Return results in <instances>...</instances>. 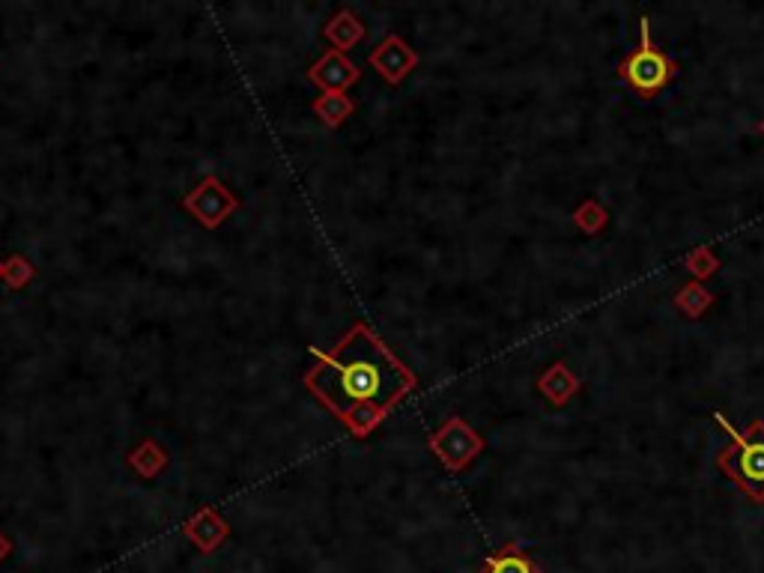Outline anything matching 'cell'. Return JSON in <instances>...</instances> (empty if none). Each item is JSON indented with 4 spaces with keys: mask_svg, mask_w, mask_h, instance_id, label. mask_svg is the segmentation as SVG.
<instances>
[{
    "mask_svg": "<svg viewBox=\"0 0 764 573\" xmlns=\"http://www.w3.org/2000/svg\"><path fill=\"white\" fill-rule=\"evenodd\" d=\"M314 356L317 365L305 374V385L341 421L365 403L391 409L415 388V374L368 323H356L329 353L314 350Z\"/></svg>",
    "mask_w": 764,
    "mask_h": 573,
    "instance_id": "cell-1",
    "label": "cell"
},
{
    "mask_svg": "<svg viewBox=\"0 0 764 573\" xmlns=\"http://www.w3.org/2000/svg\"><path fill=\"white\" fill-rule=\"evenodd\" d=\"M714 421L732 436V445L717 454V466L753 505H764V421H753L747 430H738L723 412Z\"/></svg>",
    "mask_w": 764,
    "mask_h": 573,
    "instance_id": "cell-2",
    "label": "cell"
},
{
    "mask_svg": "<svg viewBox=\"0 0 764 573\" xmlns=\"http://www.w3.org/2000/svg\"><path fill=\"white\" fill-rule=\"evenodd\" d=\"M678 60H672L663 48L654 45L651 39V21L642 18L639 21V45L618 63V78L636 90L639 96L651 99L657 96L663 87H669V81L678 75Z\"/></svg>",
    "mask_w": 764,
    "mask_h": 573,
    "instance_id": "cell-3",
    "label": "cell"
},
{
    "mask_svg": "<svg viewBox=\"0 0 764 573\" xmlns=\"http://www.w3.org/2000/svg\"><path fill=\"white\" fill-rule=\"evenodd\" d=\"M427 445L448 472H463L484 454V436L460 415H451L439 430H433Z\"/></svg>",
    "mask_w": 764,
    "mask_h": 573,
    "instance_id": "cell-4",
    "label": "cell"
},
{
    "mask_svg": "<svg viewBox=\"0 0 764 573\" xmlns=\"http://www.w3.org/2000/svg\"><path fill=\"white\" fill-rule=\"evenodd\" d=\"M239 206H242L239 197L227 189L218 177H203V180L183 197V209L189 212L200 227H206V230H218Z\"/></svg>",
    "mask_w": 764,
    "mask_h": 573,
    "instance_id": "cell-5",
    "label": "cell"
},
{
    "mask_svg": "<svg viewBox=\"0 0 764 573\" xmlns=\"http://www.w3.org/2000/svg\"><path fill=\"white\" fill-rule=\"evenodd\" d=\"M368 63L377 69V75H380L385 84L397 87V84H403L406 75L418 66V54H415V48H409L400 36L391 33V36H385L380 45L371 51Z\"/></svg>",
    "mask_w": 764,
    "mask_h": 573,
    "instance_id": "cell-6",
    "label": "cell"
},
{
    "mask_svg": "<svg viewBox=\"0 0 764 573\" xmlns=\"http://www.w3.org/2000/svg\"><path fill=\"white\" fill-rule=\"evenodd\" d=\"M359 78H362L359 66L341 51H326L308 69V81L314 87H320L323 93H347V87H353Z\"/></svg>",
    "mask_w": 764,
    "mask_h": 573,
    "instance_id": "cell-7",
    "label": "cell"
},
{
    "mask_svg": "<svg viewBox=\"0 0 764 573\" xmlns=\"http://www.w3.org/2000/svg\"><path fill=\"white\" fill-rule=\"evenodd\" d=\"M183 532L200 553H215L221 547V541L230 535V526L215 508H200L194 517L186 520Z\"/></svg>",
    "mask_w": 764,
    "mask_h": 573,
    "instance_id": "cell-8",
    "label": "cell"
},
{
    "mask_svg": "<svg viewBox=\"0 0 764 573\" xmlns=\"http://www.w3.org/2000/svg\"><path fill=\"white\" fill-rule=\"evenodd\" d=\"M579 388H582V385H579V377L573 374L565 362L550 365V368L541 374V380H538V391H541L553 406H568L573 397L579 394Z\"/></svg>",
    "mask_w": 764,
    "mask_h": 573,
    "instance_id": "cell-9",
    "label": "cell"
},
{
    "mask_svg": "<svg viewBox=\"0 0 764 573\" xmlns=\"http://www.w3.org/2000/svg\"><path fill=\"white\" fill-rule=\"evenodd\" d=\"M323 33H326L332 51L347 54L350 48H356V45L365 39V24H362V18H359L353 9H338V12L329 18V24H326Z\"/></svg>",
    "mask_w": 764,
    "mask_h": 573,
    "instance_id": "cell-10",
    "label": "cell"
},
{
    "mask_svg": "<svg viewBox=\"0 0 764 573\" xmlns=\"http://www.w3.org/2000/svg\"><path fill=\"white\" fill-rule=\"evenodd\" d=\"M126 463H129V469H132L138 478L150 481V478H159V475L168 469L171 454L165 451L162 442H156V439H141V442L129 451Z\"/></svg>",
    "mask_w": 764,
    "mask_h": 573,
    "instance_id": "cell-11",
    "label": "cell"
},
{
    "mask_svg": "<svg viewBox=\"0 0 764 573\" xmlns=\"http://www.w3.org/2000/svg\"><path fill=\"white\" fill-rule=\"evenodd\" d=\"M311 111L317 114V120L329 129H338L347 117H353L356 111V102L347 96V93H320L314 102H311Z\"/></svg>",
    "mask_w": 764,
    "mask_h": 573,
    "instance_id": "cell-12",
    "label": "cell"
},
{
    "mask_svg": "<svg viewBox=\"0 0 764 573\" xmlns=\"http://www.w3.org/2000/svg\"><path fill=\"white\" fill-rule=\"evenodd\" d=\"M481 573H544L529 556H526V550H520L517 544H508V547H502L499 553H493L487 562H484V568Z\"/></svg>",
    "mask_w": 764,
    "mask_h": 573,
    "instance_id": "cell-13",
    "label": "cell"
},
{
    "mask_svg": "<svg viewBox=\"0 0 764 573\" xmlns=\"http://www.w3.org/2000/svg\"><path fill=\"white\" fill-rule=\"evenodd\" d=\"M675 308L684 314V317H690V320H699V317H705L708 311H711V305H714V293L705 287V284H699V281H690V284H684L678 293H675Z\"/></svg>",
    "mask_w": 764,
    "mask_h": 573,
    "instance_id": "cell-14",
    "label": "cell"
},
{
    "mask_svg": "<svg viewBox=\"0 0 764 573\" xmlns=\"http://www.w3.org/2000/svg\"><path fill=\"white\" fill-rule=\"evenodd\" d=\"M573 224L585 233V236H597L609 227V209L603 203H597L594 197L582 200L576 209H573Z\"/></svg>",
    "mask_w": 764,
    "mask_h": 573,
    "instance_id": "cell-15",
    "label": "cell"
},
{
    "mask_svg": "<svg viewBox=\"0 0 764 573\" xmlns=\"http://www.w3.org/2000/svg\"><path fill=\"white\" fill-rule=\"evenodd\" d=\"M385 415H388V409L365 403V406H356L350 415H344V424H347V430H350L356 439H365V436H371V433L380 427Z\"/></svg>",
    "mask_w": 764,
    "mask_h": 573,
    "instance_id": "cell-16",
    "label": "cell"
},
{
    "mask_svg": "<svg viewBox=\"0 0 764 573\" xmlns=\"http://www.w3.org/2000/svg\"><path fill=\"white\" fill-rule=\"evenodd\" d=\"M33 278H36V266L24 254H12V257L0 260V281L9 290H24Z\"/></svg>",
    "mask_w": 764,
    "mask_h": 573,
    "instance_id": "cell-17",
    "label": "cell"
},
{
    "mask_svg": "<svg viewBox=\"0 0 764 573\" xmlns=\"http://www.w3.org/2000/svg\"><path fill=\"white\" fill-rule=\"evenodd\" d=\"M687 269H690V275L702 284V281H708L711 275L720 272V257H717L708 245H699V248H693V251L687 254Z\"/></svg>",
    "mask_w": 764,
    "mask_h": 573,
    "instance_id": "cell-18",
    "label": "cell"
},
{
    "mask_svg": "<svg viewBox=\"0 0 764 573\" xmlns=\"http://www.w3.org/2000/svg\"><path fill=\"white\" fill-rule=\"evenodd\" d=\"M9 553H12V544H9V541L3 538V532H0V562H3V559H6Z\"/></svg>",
    "mask_w": 764,
    "mask_h": 573,
    "instance_id": "cell-19",
    "label": "cell"
},
{
    "mask_svg": "<svg viewBox=\"0 0 764 573\" xmlns=\"http://www.w3.org/2000/svg\"><path fill=\"white\" fill-rule=\"evenodd\" d=\"M759 129H762V135H764V120H762V126H759Z\"/></svg>",
    "mask_w": 764,
    "mask_h": 573,
    "instance_id": "cell-20",
    "label": "cell"
}]
</instances>
